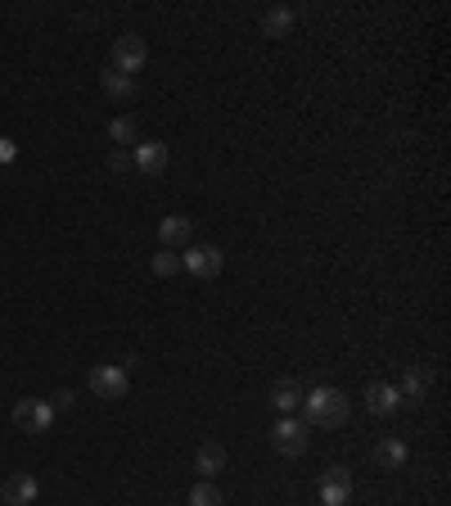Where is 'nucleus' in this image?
Here are the masks:
<instances>
[{"mask_svg":"<svg viewBox=\"0 0 451 506\" xmlns=\"http://www.w3.org/2000/svg\"><path fill=\"white\" fill-rule=\"evenodd\" d=\"M303 407H308V425H325V429H339L348 420V398L330 385L303 394Z\"/></svg>","mask_w":451,"mask_h":506,"instance_id":"obj_1","label":"nucleus"},{"mask_svg":"<svg viewBox=\"0 0 451 506\" xmlns=\"http://www.w3.org/2000/svg\"><path fill=\"white\" fill-rule=\"evenodd\" d=\"M308 420H289V416H280L275 420V429H271V444H275V452L280 457H303L308 452Z\"/></svg>","mask_w":451,"mask_h":506,"instance_id":"obj_2","label":"nucleus"},{"mask_svg":"<svg viewBox=\"0 0 451 506\" xmlns=\"http://www.w3.org/2000/svg\"><path fill=\"white\" fill-rule=\"evenodd\" d=\"M14 425L28 429V434H50V425H54V402H45V398H23V402H14Z\"/></svg>","mask_w":451,"mask_h":506,"instance_id":"obj_3","label":"nucleus"},{"mask_svg":"<svg viewBox=\"0 0 451 506\" xmlns=\"http://www.w3.org/2000/svg\"><path fill=\"white\" fill-rule=\"evenodd\" d=\"M144 59H149L144 37L127 32V37H118V41H113V63H109V68H118V72H127V78H135V72L144 68Z\"/></svg>","mask_w":451,"mask_h":506,"instance_id":"obj_4","label":"nucleus"},{"mask_svg":"<svg viewBox=\"0 0 451 506\" xmlns=\"http://www.w3.org/2000/svg\"><path fill=\"white\" fill-rule=\"evenodd\" d=\"M221 249L217 245H190L185 249V258H181V267L190 271V276H199V280H212L217 271H221Z\"/></svg>","mask_w":451,"mask_h":506,"instance_id":"obj_5","label":"nucleus"},{"mask_svg":"<svg viewBox=\"0 0 451 506\" xmlns=\"http://www.w3.org/2000/svg\"><path fill=\"white\" fill-rule=\"evenodd\" d=\"M127 389H131V371L127 367H95L91 371V394H100V398H127Z\"/></svg>","mask_w":451,"mask_h":506,"instance_id":"obj_6","label":"nucleus"},{"mask_svg":"<svg viewBox=\"0 0 451 506\" xmlns=\"http://www.w3.org/2000/svg\"><path fill=\"white\" fill-rule=\"evenodd\" d=\"M348 497H352V470L330 466V470L321 475V506H343Z\"/></svg>","mask_w":451,"mask_h":506,"instance_id":"obj_7","label":"nucleus"},{"mask_svg":"<svg viewBox=\"0 0 451 506\" xmlns=\"http://www.w3.org/2000/svg\"><path fill=\"white\" fill-rule=\"evenodd\" d=\"M365 411H370V416H393V411H402V394H398V385L374 380V385L365 389Z\"/></svg>","mask_w":451,"mask_h":506,"instance_id":"obj_8","label":"nucleus"},{"mask_svg":"<svg viewBox=\"0 0 451 506\" xmlns=\"http://www.w3.org/2000/svg\"><path fill=\"white\" fill-rule=\"evenodd\" d=\"M37 493H41V484H37L28 470H19V475H10L5 484H0V497H5V506H32Z\"/></svg>","mask_w":451,"mask_h":506,"instance_id":"obj_9","label":"nucleus"},{"mask_svg":"<svg viewBox=\"0 0 451 506\" xmlns=\"http://www.w3.org/2000/svg\"><path fill=\"white\" fill-rule=\"evenodd\" d=\"M131 163H135L144 177H163V172H168V145H159V140H144V145H135Z\"/></svg>","mask_w":451,"mask_h":506,"instance_id":"obj_10","label":"nucleus"},{"mask_svg":"<svg viewBox=\"0 0 451 506\" xmlns=\"http://www.w3.org/2000/svg\"><path fill=\"white\" fill-rule=\"evenodd\" d=\"M190 236H194V227H190V217H181V212H172V217H163V222H159L163 249H181V245H190Z\"/></svg>","mask_w":451,"mask_h":506,"instance_id":"obj_11","label":"nucleus"},{"mask_svg":"<svg viewBox=\"0 0 451 506\" xmlns=\"http://www.w3.org/2000/svg\"><path fill=\"white\" fill-rule=\"evenodd\" d=\"M100 87H104L109 100H131L135 95V78H127V72H118V68H104L100 72Z\"/></svg>","mask_w":451,"mask_h":506,"instance_id":"obj_12","label":"nucleus"},{"mask_svg":"<svg viewBox=\"0 0 451 506\" xmlns=\"http://www.w3.org/2000/svg\"><path fill=\"white\" fill-rule=\"evenodd\" d=\"M429 380H433V376H429L424 367H406V376H402V389H398V394H402V402H424V394H429Z\"/></svg>","mask_w":451,"mask_h":506,"instance_id":"obj_13","label":"nucleus"},{"mask_svg":"<svg viewBox=\"0 0 451 506\" xmlns=\"http://www.w3.org/2000/svg\"><path fill=\"white\" fill-rule=\"evenodd\" d=\"M194 470H199L203 479H212L217 470H226V448H221V444H199V452H194Z\"/></svg>","mask_w":451,"mask_h":506,"instance_id":"obj_14","label":"nucleus"},{"mask_svg":"<svg viewBox=\"0 0 451 506\" xmlns=\"http://www.w3.org/2000/svg\"><path fill=\"white\" fill-rule=\"evenodd\" d=\"M374 461H380L384 470L406 466V444H402V439H380V444H374Z\"/></svg>","mask_w":451,"mask_h":506,"instance_id":"obj_15","label":"nucleus"},{"mask_svg":"<svg viewBox=\"0 0 451 506\" xmlns=\"http://www.w3.org/2000/svg\"><path fill=\"white\" fill-rule=\"evenodd\" d=\"M298 402H303V389H298L293 380H280V385L271 389V407H275L280 416H284V411H293Z\"/></svg>","mask_w":451,"mask_h":506,"instance_id":"obj_16","label":"nucleus"},{"mask_svg":"<svg viewBox=\"0 0 451 506\" xmlns=\"http://www.w3.org/2000/svg\"><path fill=\"white\" fill-rule=\"evenodd\" d=\"M262 32L275 37V41L289 37V32H293V10H266V14H262Z\"/></svg>","mask_w":451,"mask_h":506,"instance_id":"obj_17","label":"nucleus"},{"mask_svg":"<svg viewBox=\"0 0 451 506\" xmlns=\"http://www.w3.org/2000/svg\"><path fill=\"white\" fill-rule=\"evenodd\" d=\"M190 506H226V497H221V488L212 479H199L190 488Z\"/></svg>","mask_w":451,"mask_h":506,"instance_id":"obj_18","label":"nucleus"},{"mask_svg":"<svg viewBox=\"0 0 451 506\" xmlns=\"http://www.w3.org/2000/svg\"><path fill=\"white\" fill-rule=\"evenodd\" d=\"M109 136H113L118 145H135L140 127H135V118H131V113H122V118H113V122H109Z\"/></svg>","mask_w":451,"mask_h":506,"instance_id":"obj_19","label":"nucleus"},{"mask_svg":"<svg viewBox=\"0 0 451 506\" xmlns=\"http://www.w3.org/2000/svg\"><path fill=\"white\" fill-rule=\"evenodd\" d=\"M149 267H154V276H163V280H168V276H176V271H181V258H176L172 249H163V253H154V262H149Z\"/></svg>","mask_w":451,"mask_h":506,"instance_id":"obj_20","label":"nucleus"},{"mask_svg":"<svg viewBox=\"0 0 451 506\" xmlns=\"http://www.w3.org/2000/svg\"><path fill=\"white\" fill-rule=\"evenodd\" d=\"M109 168H113V172H127V168H131V154H127V150H113V154H109Z\"/></svg>","mask_w":451,"mask_h":506,"instance_id":"obj_21","label":"nucleus"},{"mask_svg":"<svg viewBox=\"0 0 451 506\" xmlns=\"http://www.w3.org/2000/svg\"><path fill=\"white\" fill-rule=\"evenodd\" d=\"M50 402H54V411H59V407H63V411H68V407H72V402H78V394H72V389H59V394H54V398H50Z\"/></svg>","mask_w":451,"mask_h":506,"instance_id":"obj_22","label":"nucleus"},{"mask_svg":"<svg viewBox=\"0 0 451 506\" xmlns=\"http://www.w3.org/2000/svg\"><path fill=\"white\" fill-rule=\"evenodd\" d=\"M14 159V140H0V163H10Z\"/></svg>","mask_w":451,"mask_h":506,"instance_id":"obj_23","label":"nucleus"},{"mask_svg":"<svg viewBox=\"0 0 451 506\" xmlns=\"http://www.w3.org/2000/svg\"><path fill=\"white\" fill-rule=\"evenodd\" d=\"M0 506H5V502H0Z\"/></svg>","mask_w":451,"mask_h":506,"instance_id":"obj_24","label":"nucleus"}]
</instances>
